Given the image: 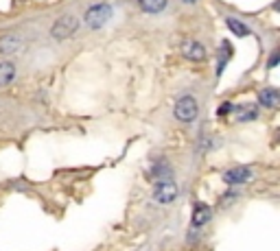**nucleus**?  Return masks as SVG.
<instances>
[{"mask_svg": "<svg viewBox=\"0 0 280 251\" xmlns=\"http://www.w3.org/2000/svg\"><path fill=\"white\" fill-rule=\"evenodd\" d=\"M199 114V105H197L195 96H182L173 107V116L179 123H192Z\"/></svg>", "mask_w": 280, "mask_h": 251, "instance_id": "obj_1", "label": "nucleus"}, {"mask_svg": "<svg viewBox=\"0 0 280 251\" xmlns=\"http://www.w3.org/2000/svg\"><path fill=\"white\" fill-rule=\"evenodd\" d=\"M177 194H179V188L171 179H158L156 186H153V199L158 203H162V205H171L177 199Z\"/></svg>", "mask_w": 280, "mask_h": 251, "instance_id": "obj_2", "label": "nucleus"}, {"mask_svg": "<svg viewBox=\"0 0 280 251\" xmlns=\"http://www.w3.org/2000/svg\"><path fill=\"white\" fill-rule=\"evenodd\" d=\"M77 29H79V20H77V16H61L59 20H57L55 24H52V29H51V35L55 37V40H68V37H72L74 33H77Z\"/></svg>", "mask_w": 280, "mask_h": 251, "instance_id": "obj_3", "label": "nucleus"}, {"mask_svg": "<svg viewBox=\"0 0 280 251\" xmlns=\"http://www.w3.org/2000/svg\"><path fill=\"white\" fill-rule=\"evenodd\" d=\"M112 18V7L109 5H92L90 9L86 11V24L90 29H101V27H105V22Z\"/></svg>", "mask_w": 280, "mask_h": 251, "instance_id": "obj_4", "label": "nucleus"}, {"mask_svg": "<svg viewBox=\"0 0 280 251\" xmlns=\"http://www.w3.org/2000/svg\"><path fill=\"white\" fill-rule=\"evenodd\" d=\"M252 177V171L245 166H236V168H230V171L223 173V181L228 186H239V184H245V181Z\"/></svg>", "mask_w": 280, "mask_h": 251, "instance_id": "obj_5", "label": "nucleus"}, {"mask_svg": "<svg viewBox=\"0 0 280 251\" xmlns=\"http://www.w3.org/2000/svg\"><path fill=\"white\" fill-rule=\"evenodd\" d=\"M182 55L186 59H191V62H204V59H206V48L199 44V42L188 40V42H184V44H182Z\"/></svg>", "mask_w": 280, "mask_h": 251, "instance_id": "obj_6", "label": "nucleus"}, {"mask_svg": "<svg viewBox=\"0 0 280 251\" xmlns=\"http://www.w3.org/2000/svg\"><path fill=\"white\" fill-rule=\"evenodd\" d=\"M20 48H22V40L18 35L7 33V35L0 37V53L2 55H16Z\"/></svg>", "mask_w": 280, "mask_h": 251, "instance_id": "obj_7", "label": "nucleus"}, {"mask_svg": "<svg viewBox=\"0 0 280 251\" xmlns=\"http://www.w3.org/2000/svg\"><path fill=\"white\" fill-rule=\"evenodd\" d=\"M212 219V210H210V205H206V203H195V207H192V225L195 227H201V225H206L208 220Z\"/></svg>", "mask_w": 280, "mask_h": 251, "instance_id": "obj_8", "label": "nucleus"}, {"mask_svg": "<svg viewBox=\"0 0 280 251\" xmlns=\"http://www.w3.org/2000/svg\"><path fill=\"white\" fill-rule=\"evenodd\" d=\"M258 103H261L262 107H269V110H274L276 105H278V90L276 88H265L258 92Z\"/></svg>", "mask_w": 280, "mask_h": 251, "instance_id": "obj_9", "label": "nucleus"}, {"mask_svg": "<svg viewBox=\"0 0 280 251\" xmlns=\"http://www.w3.org/2000/svg\"><path fill=\"white\" fill-rule=\"evenodd\" d=\"M258 116V107L252 105V103H245V105L236 107V120L239 123H245V120H254Z\"/></svg>", "mask_w": 280, "mask_h": 251, "instance_id": "obj_10", "label": "nucleus"}, {"mask_svg": "<svg viewBox=\"0 0 280 251\" xmlns=\"http://www.w3.org/2000/svg\"><path fill=\"white\" fill-rule=\"evenodd\" d=\"M138 5H140V9L147 11V14H160L166 7V0H138Z\"/></svg>", "mask_w": 280, "mask_h": 251, "instance_id": "obj_11", "label": "nucleus"}, {"mask_svg": "<svg viewBox=\"0 0 280 251\" xmlns=\"http://www.w3.org/2000/svg\"><path fill=\"white\" fill-rule=\"evenodd\" d=\"M16 77V66L9 62H0V85H9Z\"/></svg>", "mask_w": 280, "mask_h": 251, "instance_id": "obj_12", "label": "nucleus"}, {"mask_svg": "<svg viewBox=\"0 0 280 251\" xmlns=\"http://www.w3.org/2000/svg\"><path fill=\"white\" fill-rule=\"evenodd\" d=\"M226 24H228V29H230L234 35H239V37L249 35V27H247V24H243V22H239L236 18H226Z\"/></svg>", "mask_w": 280, "mask_h": 251, "instance_id": "obj_13", "label": "nucleus"}, {"mask_svg": "<svg viewBox=\"0 0 280 251\" xmlns=\"http://www.w3.org/2000/svg\"><path fill=\"white\" fill-rule=\"evenodd\" d=\"M230 111H232V105H230V103H223V105L219 107V116H226V114H230Z\"/></svg>", "mask_w": 280, "mask_h": 251, "instance_id": "obj_14", "label": "nucleus"}, {"mask_svg": "<svg viewBox=\"0 0 280 251\" xmlns=\"http://www.w3.org/2000/svg\"><path fill=\"white\" fill-rule=\"evenodd\" d=\"M276 63H278V50L269 57V68H276Z\"/></svg>", "mask_w": 280, "mask_h": 251, "instance_id": "obj_15", "label": "nucleus"}, {"mask_svg": "<svg viewBox=\"0 0 280 251\" xmlns=\"http://www.w3.org/2000/svg\"><path fill=\"white\" fill-rule=\"evenodd\" d=\"M186 2H195V0H186Z\"/></svg>", "mask_w": 280, "mask_h": 251, "instance_id": "obj_16", "label": "nucleus"}]
</instances>
